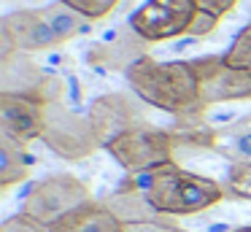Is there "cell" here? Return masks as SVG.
Returning <instances> with one entry per match:
<instances>
[{
    "mask_svg": "<svg viewBox=\"0 0 251 232\" xmlns=\"http://www.w3.org/2000/svg\"><path fill=\"white\" fill-rule=\"evenodd\" d=\"M149 46H151V43L138 35L130 25H116L114 30H108L100 41L89 43L87 52H84V59H87V65L95 70L125 73L132 62L146 57Z\"/></svg>",
    "mask_w": 251,
    "mask_h": 232,
    "instance_id": "obj_9",
    "label": "cell"
},
{
    "mask_svg": "<svg viewBox=\"0 0 251 232\" xmlns=\"http://www.w3.org/2000/svg\"><path fill=\"white\" fill-rule=\"evenodd\" d=\"M41 14H44V19L49 22V27L54 30V35L60 38V43H68L76 35L92 32V19H87L81 11H76L73 5L62 3V0H54V3L44 5Z\"/></svg>",
    "mask_w": 251,
    "mask_h": 232,
    "instance_id": "obj_16",
    "label": "cell"
},
{
    "mask_svg": "<svg viewBox=\"0 0 251 232\" xmlns=\"http://www.w3.org/2000/svg\"><path fill=\"white\" fill-rule=\"evenodd\" d=\"M211 151L229 159V165L251 162V113L213 129Z\"/></svg>",
    "mask_w": 251,
    "mask_h": 232,
    "instance_id": "obj_14",
    "label": "cell"
},
{
    "mask_svg": "<svg viewBox=\"0 0 251 232\" xmlns=\"http://www.w3.org/2000/svg\"><path fill=\"white\" fill-rule=\"evenodd\" d=\"M232 232H251V227H235Z\"/></svg>",
    "mask_w": 251,
    "mask_h": 232,
    "instance_id": "obj_24",
    "label": "cell"
},
{
    "mask_svg": "<svg viewBox=\"0 0 251 232\" xmlns=\"http://www.w3.org/2000/svg\"><path fill=\"white\" fill-rule=\"evenodd\" d=\"M62 3H68V5H73L76 11H81L87 19L98 22V19L111 16L122 3H125V0H62Z\"/></svg>",
    "mask_w": 251,
    "mask_h": 232,
    "instance_id": "obj_19",
    "label": "cell"
},
{
    "mask_svg": "<svg viewBox=\"0 0 251 232\" xmlns=\"http://www.w3.org/2000/svg\"><path fill=\"white\" fill-rule=\"evenodd\" d=\"M224 62L240 70H251V25H246L243 30L235 35L232 46L224 52Z\"/></svg>",
    "mask_w": 251,
    "mask_h": 232,
    "instance_id": "obj_18",
    "label": "cell"
},
{
    "mask_svg": "<svg viewBox=\"0 0 251 232\" xmlns=\"http://www.w3.org/2000/svg\"><path fill=\"white\" fill-rule=\"evenodd\" d=\"M49 232H125V221L105 203H87L78 210L60 219Z\"/></svg>",
    "mask_w": 251,
    "mask_h": 232,
    "instance_id": "obj_13",
    "label": "cell"
},
{
    "mask_svg": "<svg viewBox=\"0 0 251 232\" xmlns=\"http://www.w3.org/2000/svg\"><path fill=\"white\" fill-rule=\"evenodd\" d=\"M249 25H251V22H249Z\"/></svg>",
    "mask_w": 251,
    "mask_h": 232,
    "instance_id": "obj_25",
    "label": "cell"
},
{
    "mask_svg": "<svg viewBox=\"0 0 251 232\" xmlns=\"http://www.w3.org/2000/svg\"><path fill=\"white\" fill-rule=\"evenodd\" d=\"M33 165L35 159L27 146L8 135H0V192L11 189L14 183H22L33 173Z\"/></svg>",
    "mask_w": 251,
    "mask_h": 232,
    "instance_id": "obj_15",
    "label": "cell"
},
{
    "mask_svg": "<svg viewBox=\"0 0 251 232\" xmlns=\"http://www.w3.org/2000/svg\"><path fill=\"white\" fill-rule=\"evenodd\" d=\"M227 197L251 200V162H238L227 167V178L222 181Z\"/></svg>",
    "mask_w": 251,
    "mask_h": 232,
    "instance_id": "obj_17",
    "label": "cell"
},
{
    "mask_svg": "<svg viewBox=\"0 0 251 232\" xmlns=\"http://www.w3.org/2000/svg\"><path fill=\"white\" fill-rule=\"evenodd\" d=\"M49 68L35 62L33 54L8 52L0 49V92H14V95H33L46 78Z\"/></svg>",
    "mask_w": 251,
    "mask_h": 232,
    "instance_id": "obj_12",
    "label": "cell"
},
{
    "mask_svg": "<svg viewBox=\"0 0 251 232\" xmlns=\"http://www.w3.org/2000/svg\"><path fill=\"white\" fill-rule=\"evenodd\" d=\"M195 3H197V11H205V14L222 19V16L232 14L240 0H195Z\"/></svg>",
    "mask_w": 251,
    "mask_h": 232,
    "instance_id": "obj_23",
    "label": "cell"
},
{
    "mask_svg": "<svg viewBox=\"0 0 251 232\" xmlns=\"http://www.w3.org/2000/svg\"><path fill=\"white\" fill-rule=\"evenodd\" d=\"M224 197L227 192L219 181L184 170L178 162L146 170V200L159 216H195L219 205Z\"/></svg>",
    "mask_w": 251,
    "mask_h": 232,
    "instance_id": "obj_2",
    "label": "cell"
},
{
    "mask_svg": "<svg viewBox=\"0 0 251 232\" xmlns=\"http://www.w3.org/2000/svg\"><path fill=\"white\" fill-rule=\"evenodd\" d=\"M111 156L125 167L127 173H146L154 167H162L176 162V138L170 127H159V124H143L138 129L119 135L105 146Z\"/></svg>",
    "mask_w": 251,
    "mask_h": 232,
    "instance_id": "obj_4",
    "label": "cell"
},
{
    "mask_svg": "<svg viewBox=\"0 0 251 232\" xmlns=\"http://www.w3.org/2000/svg\"><path fill=\"white\" fill-rule=\"evenodd\" d=\"M41 140L49 146V151H54L65 162L89 159L95 151L103 149L92 129L89 116L73 111L68 103L49 105V111H46V127H44Z\"/></svg>",
    "mask_w": 251,
    "mask_h": 232,
    "instance_id": "obj_5",
    "label": "cell"
},
{
    "mask_svg": "<svg viewBox=\"0 0 251 232\" xmlns=\"http://www.w3.org/2000/svg\"><path fill=\"white\" fill-rule=\"evenodd\" d=\"M87 203H92V189L87 181L71 173H54L30 186V192L25 194L22 210L44 227H54L60 219H65L68 213L78 210Z\"/></svg>",
    "mask_w": 251,
    "mask_h": 232,
    "instance_id": "obj_3",
    "label": "cell"
},
{
    "mask_svg": "<svg viewBox=\"0 0 251 232\" xmlns=\"http://www.w3.org/2000/svg\"><path fill=\"white\" fill-rule=\"evenodd\" d=\"M219 22H222V19L205 14V11H197V16H195V22L189 25V32H186V35H189V38H208L219 27Z\"/></svg>",
    "mask_w": 251,
    "mask_h": 232,
    "instance_id": "obj_22",
    "label": "cell"
},
{
    "mask_svg": "<svg viewBox=\"0 0 251 232\" xmlns=\"http://www.w3.org/2000/svg\"><path fill=\"white\" fill-rule=\"evenodd\" d=\"M149 108L151 105H146L135 92H108V95H100L89 103L87 116L92 122L100 146L105 149L119 135L138 129L143 124H151Z\"/></svg>",
    "mask_w": 251,
    "mask_h": 232,
    "instance_id": "obj_6",
    "label": "cell"
},
{
    "mask_svg": "<svg viewBox=\"0 0 251 232\" xmlns=\"http://www.w3.org/2000/svg\"><path fill=\"white\" fill-rule=\"evenodd\" d=\"M46 111L49 105L38 97L0 92V135H8L25 146L41 140L46 127Z\"/></svg>",
    "mask_w": 251,
    "mask_h": 232,
    "instance_id": "obj_11",
    "label": "cell"
},
{
    "mask_svg": "<svg viewBox=\"0 0 251 232\" xmlns=\"http://www.w3.org/2000/svg\"><path fill=\"white\" fill-rule=\"evenodd\" d=\"M189 62L200 81V103L205 108L216 103L251 100V70L227 65L224 54H202Z\"/></svg>",
    "mask_w": 251,
    "mask_h": 232,
    "instance_id": "obj_8",
    "label": "cell"
},
{
    "mask_svg": "<svg viewBox=\"0 0 251 232\" xmlns=\"http://www.w3.org/2000/svg\"><path fill=\"white\" fill-rule=\"evenodd\" d=\"M197 16L195 0H146L130 14L127 25L146 38L149 43H162L189 32V25Z\"/></svg>",
    "mask_w": 251,
    "mask_h": 232,
    "instance_id": "obj_7",
    "label": "cell"
},
{
    "mask_svg": "<svg viewBox=\"0 0 251 232\" xmlns=\"http://www.w3.org/2000/svg\"><path fill=\"white\" fill-rule=\"evenodd\" d=\"M0 232H49V227H44L41 221H35L33 216H27L22 210V213H17V216H8V219L0 224Z\"/></svg>",
    "mask_w": 251,
    "mask_h": 232,
    "instance_id": "obj_21",
    "label": "cell"
},
{
    "mask_svg": "<svg viewBox=\"0 0 251 232\" xmlns=\"http://www.w3.org/2000/svg\"><path fill=\"white\" fill-rule=\"evenodd\" d=\"M0 41L3 49L8 52H25V54H38L51 52L62 46L49 22L44 19L41 8H19L3 16L0 22Z\"/></svg>",
    "mask_w": 251,
    "mask_h": 232,
    "instance_id": "obj_10",
    "label": "cell"
},
{
    "mask_svg": "<svg viewBox=\"0 0 251 232\" xmlns=\"http://www.w3.org/2000/svg\"><path fill=\"white\" fill-rule=\"evenodd\" d=\"M125 232H189V230H181L173 216H165V219L157 221H130V224H125Z\"/></svg>",
    "mask_w": 251,
    "mask_h": 232,
    "instance_id": "obj_20",
    "label": "cell"
},
{
    "mask_svg": "<svg viewBox=\"0 0 251 232\" xmlns=\"http://www.w3.org/2000/svg\"><path fill=\"white\" fill-rule=\"evenodd\" d=\"M125 78L146 105L170 113L173 119L208 111L200 103V81L189 59L159 62L151 54H146L125 70Z\"/></svg>",
    "mask_w": 251,
    "mask_h": 232,
    "instance_id": "obj_1",
    "label": "cell"
}]
</instances>
